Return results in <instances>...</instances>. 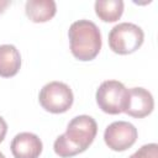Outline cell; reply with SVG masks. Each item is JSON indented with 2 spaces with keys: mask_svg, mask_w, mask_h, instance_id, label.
<instances>
[{
  "mask_svg": "<svg viewBox=\"0 0 158 158\" xmlns=\"http://www.w3.org/2000/svg\"><path fill=\"white\" fill-rule=\"evenodd\" d=\"M11 2L9 0H0V14H2L5 11V9L10 5Z\"/></svg>",
  "mask_w": 158,
  "mask_h": 158,
  "instance_id": "obj_14",
  "label": "cell"
},
{
  "mask_svg": "<svg viewBox=\"0 0 158 158\" xmlns=\"http://www.w3.org/2000/svg\"><path fill=\"white\" fill-rule=\"evenodd\" d=\"M68 37L72 54L81 62L93 60L101 49V33L93 21L79 20L73 22Z\"/></svg>",
  "mask_w": 158,
  "mask_h": 158,
  "instance_id": "obj_2",
  "label": "cell"
},
{
  "mask_svg": "<svg viewBox=\"0 0 158 158\" xmlns=\"http://www.w3.org/2000/svg\"><path fill=\"white\" fill-rule=\"evenodd\" d=\"M6 132H7V123L6 121L0 116V143L4 141L5 136H6Z\"/></svg>",
  "mask_w": 158,
  "mask_h": 158,
  "instance_id": "obj_13",
  "label": "cell"
},
{
  "mask_svg": "<svg viewBox=\"0 0 158 158\" xmlns=\"http://www.w3.org/2000/svg\"><path fill=\"white\" fill-rule=\"evenodd\" d=\"M98 133L96 121L88 115H79L72 118L67 131L54 141L53 149L60 158L74 157L89 148Z\"/></svg>",
  "mask_w": 158,
  "mask_h": 158,
  "instance_id": "obj_1",
  "label": "cell"
},
{
  "mask_svg": "<svg viewBox=\"0 0 158 158\" xmlns=\"http://www.w3.org/2000/svg\"><path fill=\"white\" fill-rule=\"evenodd\" d=\"M21 67V56L12 44L0 46V77L11 78L16 75Z\"/></svg>",
  "mask_w": 158,
  "mask_h": 158,
  "instance_id": "obj_10",
  "label": "cell"
},
{
  "mask_svg": "<svg viewBox=\"0 0 158 158\" xmlns=\"http://www.w3.org/2000/svg\"><path fill=\"white\" fill-rule=\"evenodd\" d=\"M25 11L32 22H47L54 17L57 5L53 0H28L26 2Z\"/></svg>",
  "mask_w": 158,
  "mask_h": 158,
  "instance_id": "obj_9",
  "label": "cell"
},
{
  "mask_svg": "<svg viewBox=\"0 0 158 158\" xmlns=\"http://www.w3.org/2000/svg\"><path fill=\"white\" fill-rule=\"evenodd\" d=\"M38 101L46 111L52 114H63L72 107L74 96L72 89L65 83L51 81L41 89Z\"/></svg>",
  "mask_w": 158,
  "mask_h": 158,
  "instance_id": "obj_5",
  "label": "cell"
},
{
  "mask_svg": "<svg viewBox=\"0 0 158 158\" xmlns=\"http://www.w3.org/2000/svg\"><path fill=\"white\" fill-rule=\"evenodd\" d=\"M10 148L15 158H38L42 153L43 144L37 135L21 132L12 138Z\"/></svg>",
  "mask_w": 158,
  "mask_h": 158,
  "instance_id": "obj_8",
  "label": "cell"
},
{
  "mask_svg": "<svg viewBox=\"0 0 158 158\" xmlns=\"http://www.w3.org/2000/svg\"><path fill=\"white\" fill-rule=\"evenodd\" d=\"M154 107V100L152 94L144 88L128 89V98L125 112L136 118H143L148 116Z\"/></svg>",
  "mask_w": 158,
  "mask_h": 158,
  "instance_id": "obj_7",
  "label": "cell"
},
{
  "mask_svg": "<svg viewBox=\"0 0 158 158\" xmlns=\"http://www.w3.org/2000/svg\"><path fill=\"white\" fill-rule=\"evenodd\" d=\"M144 33L142 28L131 22H121L114 26L109 33L110 49L117 54H131L143 43Z\"/></svg>",
  "mask_w": 158,
  "mask_h": 158,
  "instance_id": "obj_3",
  "label": "cell"
},
{
  "mask_svg": "<svg viewBox=\"0 0 158 158\" xmlns=\"http://www.w3.org/2000/svg\"><path fill=\"white\" fill-rule=\"evenodd\" d=\"M138 137L137 128L127 121H115L110 123L104 132L106 146L115 152H123L131 148Z\"/></svg>",
  "mask_w": 158,
  "mask_h": 158,
  "instance_id": "obj_6",
  "label": "cell"
},
{
  "mask_svg": "<svg viewBox=\"0 0 158 158\" xmlns=\"http://www.w3.org/2000/svg\"><path fill=\"white\" fill-rule=\"evenodd\" d=\"M128 158H158V144L157 143L144 144Z\"/></svg>",
  "mask_w": 158,
  "mask_h": 158,
  "instance_id": "obj_12",
  "label": "cell"
},
{
  "mask_svg": "<svg viewBox=\"0 0 158 158\" xmlns=\"http://www.w3.org/2000/svg\"><path fill=\"white\" fill-rule=\"evenodd\" d=\"M95 98L101 111L110 115H117L125 112L128 89L118 80H105L98 88Z\"/></svg>",
  "mask_w": 158,
  "mask_h": 158,
  "instance_id": "obj_4",
  "label": "cell"
},
{
  "mask_svg": "<svg viewBox=\"0 0 158 158\" xmlns=\"http://www.w3.org/2000/svg\"><path fill=\"white\" fill-rule=\"evenodd\" d=\"M0 158H5V156H4V154H2L1 152H0Z\"/></svg>",
  "mask_w": 158,
  "mask_h": 158,
  "instance_id": "obj_15",
  "label": "cell"
},
{
  "mask_svg": "<svg viewBox=\"0 0 158 158\" xmlns=\"http://www.w3.org/2000/svg\"><path fill=\"white\" fill-rule=\"evenodd\" d=\"M95 14L104 22L117 21L123 12L122 0H98L95 1Z\"/></svg>",
  "mask_w": 158,
  "mask_h": 158,
  "instance_id": "obj_11",
  "label": "cell"
}]
</instances>
